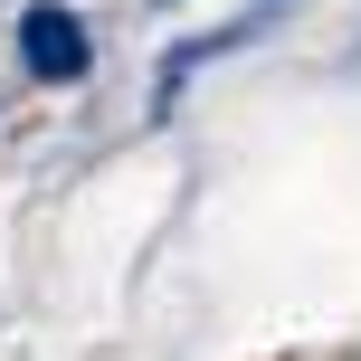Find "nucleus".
Here are the masks:
<instances>
[{"mask_svg": "<svg viewBox=\"0 0 361 361\" xmlns=\"http://www.w3.org/2000/svg\"><path fill=\"white\" fill-rule=\"evenodd\" d=\"M19 67L38 76V86H76V76L95 67V38L76 10H57V0H29L19 10Z\"/></svg>", "mask_w": 361, "mask_h": 361, "instance_id": "nucleus-1", "label": "nucleus"}, {"mask_svg": "<svg viewBox=\"0 0 361 361\" xmlns=\"http://www.w3.org/2000/svg\"><path fill=\"white\" fill-rule=\"evenodd\" d=\"M267 10H286V0H257V19H267Z\"/></svg>", "mask_w": 361, "mask_h": 361, "instance_id": "nucleus-2", "label": "nucleus"}]
</instances>
